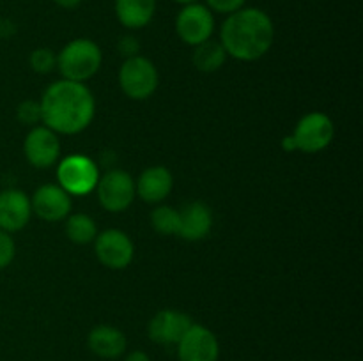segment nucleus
Here are the masks:
<instances>
[{
	"label": "nucleus",
	"instance_id": "nucleus-7",
	"mask_svg": "<svg viewBox=\"0 0 363 361\" xmlns=\"http://www.w3.org/2000/svg\"><path fill=\"white\" fill-rule=\"evenodd\" d=\"M96 193L103 209L108 212H123L133 204L137 197L135 179L126 170H108L105 176H99Z\"/></svg>",
	"mask_w": 363,
	"mask_h": 361
},
{
	"label": "nucleus",
	"instance_id": "nucleus-23",
	"mask_svg": "<svg viewBox=\"0 0 363 361\" xmlns=\"http://www.w3.org/2000/svg\"><path fill=\"white\" fill-rule=\"evenodd\" d=\"M16 119L25 126H38L41 122V106L34 99H25L18 105Z\"/></svg>",
	"mask_w": 363,
	"mask_h": 361
},
{
	"label": "nucleus",
	"instance_id": "nucleus-26",
	"mask_svg": "<svg viewBox=\"0 0 363 361\" xmlns=\"http://www.w3.org/2000/svg\"><path fill=\"white\" fill-rule=\"evenodd\" d=\"M119 52L121 55H124L128 59V57H135L138 55V50H140V45H138V41L135 38H131V35H126V38H121L119 39Z\"/></svg>",
	"mask_w": 363,
	"mask_h": 361
},
{
	"label": "nucleus",
	"instance_id": "nucleus-27",
	"mask_svg": "<svg viewBox=\"0 0 363 361\" xmlns=\"http://www.w3.org/2000/svg\"><path fill=\"white\" fill-rule=\"evenodd\" d=\"M124 361H151V357L144 350H131L130 354H126Z\"/></svg>",
	"mask_w": 363,
	"mask_h": 361
},
{
	"label": "nucleus",
	"instance_id": "nucleus-3",
	"mask_svg": "<svg viewBox=\"0 0 363 361\" xmlns=\"http://www.w3.org/2000/svg\"><path fill=\"white\" fill-rule=\"evenodd\" d=\"M103 62L101 48L87 38L73 39L57 55V67L64 80L85 84L99 71Z\"/></svg>",
	"mask_w": 363,
	"mask_h": 361
},
{
	"label": "nucleus",
	"instance_id": "nucleus-4",
	"mask_svg": "<svg viewBox=\"0 0 363 361\" xmlns=\"http://www.w3.org/2000/svg\"><path fill=\"white\" fill-rule=\"evenodd\" d=\"M158 69L147 57H128L121 66L119 87L130 99H135V101L149 99L158 88Z\"/></svg>",
	"mask_w": 363,
	"mask_h": 361
},
{
	"label": "nucleus",
	"instance_id": "nucleus-1",
	"mask_svg": "<svg viewBox=\"0 0 363 361\" xmlns=\"http://www.w3.org/2000/svg\"><path fill=\"white\" fill-rule=\"evenodd\" d=\"M41 122L57 134H77L91 126L96 99L85 84L69 80L53 81L43 94Z\"/></svg>",
	"mask_w": 363,
	"mask_h": 361
},
{
	"label": "nucleus",
	"instance_id": "nucleus-15",
	"mask_svg": "<svg viewBox=\"0 0 363 361\" xmlns=\"http://www.w3.org/2000/svg\"><path fill=\"white\" fill-rule=\"evenodd\" d=\"M213 229V212L204 202H190L179 211L177 236L184 241L197 243L206 239Z\"/></svg>",
	"mask_w": 363,
	"mask_h": 361
},
{
	"label": "nucleus",
	"instance_id": "nucleus-16",
	"mask_svg": "<svg viewBox=\"0 0 363 361\" xmlns=\"http://www.w3.org/2000/svg\"><path fill=\"white\" fill-rule=\"evenodd\" d=\"M174 188V177L167 166H149L140 173L135 183L137 195L147 204H160L170 195Z\"/></svg>",
	"mask_w": 363,
	"mask_h": 361
},
{
	"label": "nucleus",
	"instance_id": "nucleus-25",
	"mask_svg": "<svg viewBox=\"0 0 363 361\" xmlns=\"http://www.w3.org/2000/svg\"><path fill=\"white\" fill-rule=\"evenodd\" d=\"M247 0H206V6L213 11V13L220 14H233L236 11L243 9Z\"/></svg>",
	"mask_w": 363,
	"mask_h": 361
},
{
	"label": "nucleus",
	"instance_id": "nucleus-12",
	"mask_svg": "<svg viewBox=\"0 0 363 361\" xmlns=\"http://www.w3.org/2000/svg\"><path fill=\"white\" fill-rule=\"evenodd\" d=\"M32 212L45 222H62L71 212V195L66 193L59 184H43L34 191L30 198Z\"/></svg>",
	"mask_w": 363,
	"mask_h": 361
},
{
	"label": "nucleus",
	"instance_id": "nucleus-2",
	"mask_svg": "<svg viewBox=\"0 0 363 361\" xmlns=\"http://www.w3.org/2000/svg\"><path fill=\"white\" fill-rule=\"evenodd\" d=\"M275 41V25L259 7H247L229 14L220 28V42L227 57L254 62L262 59Z\"/></svg>",
	"mask_w": 363,
	"mask_h": 361
},
{
	"label": "nucleus",
	"instance_id": "nucleus-28",
	"mask_svg": "<svg viewBox=\"0 0 363 361\" xmlns=\"http://www.w3.org/2000/svg\"><path fill=\"white\" fill-rule=\"evenodd\" d=\"M53 2L62 7V9H74V7L80 6L82 0H53Z\"/></svg>",
	"mask_w": 363,
	"mask_h": 361
},
{
	"label": "nucleus",
	"instance_id": "nucleus-20",
	"mask_svg": "<svg viewBox=\"0 0 363 361\" xmlns=\"http://www.w3.org/2000/svg\"><path fill=\"white\" fill-rule=\"evenodd\" d=\"M66 236L74 244H89L98 236V227L89 214L74 212L66 219Z\"/></svg>",
	"mask_w": 363,
	"mask_h": 361
},
{
	"label": "nucleus",
	"instance_id": "nucleus-10",
	"mask_svg": "<svg viewBox=\"0 0 363 361\" xmlns=\"http://www.w3.org/2000/svg\"><path fill=\"white\" fill-rule=\"evenodd\" d=\"M220 343L215 333L202 324H191L177 342L179 361H218Z\"/></svg>",
	"mask_w": 363,
	"mask_h": 361
},
{
	"label": "nucleus",
	"instance_id": "nucleus-21",
	"mask_svg": "<svg viewBox=\"0 0 363 361\" xmlns=\"http://www.w3.org/2000/svg\"><path fill=\"white\" fill-rule=\"evenodd\" d=\"M151 225L162 236H177L179 230V211L170 205H158L151 212Z\"/></svg>",
	"mask_w": 363,
	"mask_h": 361
},
{
	"label": "nucleus",
	"instance_id": "nucleus-17",
	"mask_svg": "<svg viewBox=\"0 0 363 361\" xmlns=\"http://www.w3.org/2000/svg\"><path fill=\"white\" fill-rule=\"evenodd\" d=\"M87 345L91 353L103 360H117L126 353L128 340L121 329L108 324H99L89 333Z\"/></svg>",
	"mask_w": 363,
	"mask_h": 361
},
{
	"label": "nucleus",
	"instance_id": "nucleus-14",
	"mask_svg": "<svg viewBox=\"0 0 363 361\" xmlns=\"http://www.w3.org/2000/svg\"><path fill=\"white\" fill-rule=\"evenodd\" d=\"M32 205L27 193L16 188L0 191V229L13 234L30 222Z\"/></svg>",
	"mask_w": 363,
	"mask_h": 361
},
{
	"label": "nucleus",
	"instance_id": "nucleus-11",
	"mask_svg": "<svg viewBox=\"0 0 363 361\" xmlns=\"http://www.w3.org/2000/svg\"><path fill=\"white\" fill-rule=\"evenodd\" d=\"M23 152L27 161L35 168H50L60 156V140L50 127L34 126L23 142Z\"/></svg>",
	"mask_w": 363,
	"mask_h": 361
},
{
	"label": "nucleus",
	"instance_id": "nucleus-24",
	"mask_svg": "<svg viewBox=\"0 0 363 361\" xmlns=\"http://www.w3.org/2000/svg\"><path fill=\"white\" fill-rule=\"evenodd\" d=\"M14 255H16L14 239L11 237L9 232L0 229V271L11 265V262L14 260Z\"/></svg>",
	"mask_w": 363,
	"mask_h": 361
},
{
	"label": "nucleus",
	"instance_id": "nucleus-18",
	"mask_svg": "<svg viewBox=\"0 0 363 361\" xmlns=\"http://www.w3.org/2000/svg\"><path fill=\"white\" fill-rule=\"evenodd\" d=\"M116 16L123 27L138 30L151 23L156 13V0H116Z\"/></svg>",
	"mask_w": 363,
	"mask_h": 361
},
{
	"label": "nucleus",
	"instance_id": "nucleus-22",
	"mask_svg": "<svg viewBox=\"0 0 363 361\" xmlns=\"http://www.w3.org/2000/svg\"><path fill=\"white\" fill-rule=\"evenodd\" d=\"M30 67L39 74H46L57 66V55L50 48H38L30 53Z\"/></svg>",
	"mask_w": 363,
	"mask_h": 361
},
{
	"label": "nucleus",
	"instance_id": "nucleus-6",
	"mask_svg": "<svg viewBox=\"0 0 363 361\" xmlns=\"http://www.w3.org/2000/svg\"><path fill=\"white\" fill-rule=\"evenodd\" d=\"M296 151L305 154H315L328 147L335 138V124L326 113L311 112L298 120L293 131Z\"/></svg>",
	"mask_w": 363,
	"mask_h": 361
},
{
	"label": "nucleus",
	"instance_id": "nucleus-5",
	"mask_svg": "<svg viewBox=\"0 0 363 361\" xmlns=\"http://www.w3.org/2000/svg\"><path fill=\"white\" fill-rule=\"evenodd\" d=\"M57 180L66 193L85 197L96 190L99 180L98 165L85 154H69L57 166Z\"/></svg>",
	"mask_w": 363,
	"mask_h": 361
},
{
	"label": "nucleus",
	"instance_id": "nucleus-9",
	"mask_svg": "<svg viewBox=\"0 0 363 361\" xmlns=\"http://www.w3.org/2000/svg\"><path fill=\"white\" fill-rule=\"evenodd\" d=\"M92 243H94L96 257L105 268L119 271V269L128 268L133 262L135 244L131 237L123 230H103L101 234L96 236Z\"/></svg>",
	"mask_w": 363,
	"mask_h": 361
},
{
	"label": "nucleus",
	"instance_id": "nucleus-19",
	"mask_svg": "<svg viewBox=\"0 0 363 361\" xmlns=\"http://www.w3.org/2000/svg\"><path fill=\"white\" fill-rule=\"evenodd\" d=\"M227 53L223 50L222 42L213 41V39H208V41L201 42V45L194 46V55H191V62L202 73H215L220 67L225 64Z\"/></svg>",
	"mask_w": 363,
	"mask_h": 361
},
{
	"label": "nucleus",
	"instance_id": "nucleus-30",
	"mask_svg": "<svg viewBox=\"0 0 363 361\" xmlns=\"http://www.w3.org/2000/svg\"><path fill=\"white\" fill-rule=\"evenodd\" d=\"M174 2L181 4V6H188V4H195V2H199V0H174Z\"/></svg>",
	"mask_w": 363,
	"mask_h": 361
},
{
	"label": "nucleus",
	"instance_id": "nucleus-29",
	"mask_svg": "<svg viewBox=\"0 0 363 361\" xmlns=\"http://www.w3.org/2000/svg\"><path fill=\"white\" fill-rule=\"evenodd\" d=\"M282 149L286 152H293V151H296V145H294V140H293V137H291V134H287V137H284V140H282Z\"/></svg>",
	"mask_w": 363,
	"mask_h": 361
},
{
	"label": "nucleus",
	"instance_id": "nucleus-8",
	"mask_svg": "<svg viewBox=\"0 0 363 361\" xmlns=\"http://www.w3.org/2000/svg\"><path fill=\"white\" fill-rule=\"evenodd\" d=\"M215 16L206 4H188L176 16V32L184 45L197 46L211 39Z\"/></svg>",
	"mask_w": 363,
	"mask_h": 361
},
{
	"label": "nucleus",
	"instance_id": "nucleus-13",
	"mask_svg": "<svg viewBox=\"0 0 363 361\" xmlns=\"http://www.w3.org/2000/svg\"><path fill=\"white\" fill-rule=\"evenodd\" d=\"M191 324L194 321L188 314L167 308V310H160L149 321L147 335L158 345H177V342L183 338Z\"/></svg>",
	"mask_w": 363,
	"mask_h": 361
}]
</instances>
